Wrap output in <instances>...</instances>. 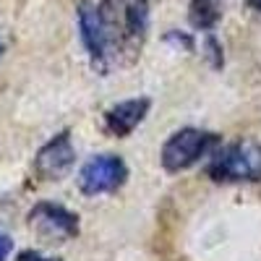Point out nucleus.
<instances>
[{
  "label": "nucleus",
  "mask_w": 261,
  "mask_h": 261,
  "mask_svg": "<svg viewBox=\"0 0 261 261\" xmlns=\"http://www.w3.org/2000/svg\"><path fill=\"white\" fill-rule=\"evenodd\" d=\"M16 261H60V258H47V256H42L37 251H21L16 256Z\"/></svg>",
  "instance_id": "nucleus-11"
},
{
  "label": "nucleus",
  "mask_w": 261,
  "mask_h": 261,
  "mask_svg": "<svg viewBox=\"0 0 261 261\" xmlns=\"http://www.w3.org/2000/svg\"><path fill=\"white\" fill-rule=\"evenodd\" d=\"M248 6H251V8H256V11L261 13V0H248Z\"/></svg>",
  "instance_id": "nucleus-12"
},
{
  "label": "nucleus",
  "mask_w": 261,
  "mask_h": 261,
  "mask_svg": "<svg viewBox=\"0 0 261 261\" xmlns=\"http://www.w3.org/2000/svg\"><path fill=\"white\" fill-rule=\"evenodd\" d=\"M188 18L196 29L209 32V29L217 27V21H220V8H217L214 0H191Z\"/></svg>",
  "instance_id": "nucleus-8"
},
{
  "label": "nucleus",
  "mask_w": 261,
  "mask_h": 261,
  "mask_svg": "<svg viewBox=\"0 0 261 261\" xmlns=\"http://www.w3.org/2000/svg\"><path fill=\"white\" fill-rule=\"evenodd\" d=\"M79 32H81V42L86 53H89L94 68L105 71V63H107V55H110V34H107V27H105V16H102V8L84 0L79 6Z\"/></svg>",
  "instance_id": "nucleus-4"
},
{
  "label": "nucleus",
  "mask_w": 261,
  "mask_h": 261,
  "mask_svg": "<svg viewBox=\"0 0 261 261\" xmlns=\"http://www.w3.org/2000/svg\"><path fill=\"white\" fill-rule=\"evenodd\" d=\"M206 172L217 183H258L261 180V144L235 141L222 149L217 146Z\"/></svg>",
  "instance_id": "nucleus-1"
},
{
  "label": "nucleus",
  "mask_w": 261,
  "mask_h": 261,
  "mask_svg": "<svg viewBox=\"0 0 261 261\" xmlns=\"http://www.w3.org/2000/svg\"><path fill=\"white\" fill-rule=\"evenodd\" d=\"M76 162V149L71 144V130H60L37 151L34 170L45 180H60Z\"/></svg>",
  "instance_id": "nucleus-5"
},
{
  "label": "nucleus",
  "mask_w": 261,
  "mask_h": 261,
  "mask_svg": "<svg viewBox=\"0 0 261 261\" xmlns=\"http://www.w3.org/2000/svg\"><path fill=\"white\" fill-rule=\"evenodd\" d=\"M128 178V167L118 154H97L79 172V188L86 196H102L118 191Z\"/></svg>",
  "instance_id": "nucleus-3"
},
{
  "label": "nucleus",
  "mask_w": 261,
  "mask_h": 261,
  "mask_svg": "<svg viewBox=\"0 0 261 261\" xmlns=\"http://www.w3.org/2000/svg\"><path fill=\"white\" fill-rule=\"evenodd\" d=\"M151 102L146 97H136V99H125V102H118L113 105L110 110L105 113V128L110 130L113 136L123 139L128 134H134V130L141 125V120L146 118Z\"/></svg>",
  "instance_id": "nucleus-7"
},
{
  "label": "nucleus",
  "mask_w": 261,
  "mask_h": 261,
  "mask_svg": "<svg viewBox=\"0 0 261 261\" xmlns=\"http://www.w3.org/2000/svg\"><path fill=\"white\" fill-rule=\"evenodd\" d=\"M206 50H209V58H212L214 68H222V47L217 45L214 37H206Z\"/></svg>",
  "instance_id": "nucleus-9"
},
{
  "label": "nucleus",
  "mask_w": 261,
  "mask_h": 261,
  "mask_svg": "<svg viewBox=\"0 0 261 261\" xmlns=\"http://www.w3.org/2000/svg\"><path fill=\"white\" fill-rule=\"evenodd\" d=\"M11 251H13V241H11V235H8L6 230H0V261H6Z\"/></svg>",
  "instance_id": "nucleus-10"
},
{
  "label": "nucleus",
  "mask_w": 261,
  "mask_h": 261,
  "mask_svg": "<svg viewBox=\"0 0 261 261\" xmlns=\"http://www.w3.org/2000/svg\"><path fill=\"white\" fill-rule=\"evenodd\" d=\"M220 146V136L212 130L201 128H183L178 134H172L165 146H162V167L167 172H180L201 162L204 157L214 154V149Z\"/></svg>",
  "instance_id": "nucleus-2"
},
{
  "label": "nucleus",
  "mask_w": 261,
  "mask_h": 261,
  "mask_svg": "<svg viewBox=\"0 0 261 261\" xmlns=\"http://www.w3.org/2000/svg\"><path fill=\"white\" fill-rule=\"evenodd\" d=\"M0 53H3V45H0Z\"/></svg>",
  "instance_id": "nucleus-13"
},
{
  "label": "nucleus",
  "mask_w": 261,
  "mask_h": 261,
  "mask_svg": "<svg viewBox=\"0 0 261 261\" xmlns=\"http://www.w3.org/2000/svg\"><path fill=\"white\" fill-rule=\"evenodd\" d=\"M29 222L42 235L55 238V241H68V238L79 235V217L60 204H50V201L37 204L29 212Z\"/></svg>",
  "instance_id": "nucleus-6"
}]
</instances>
